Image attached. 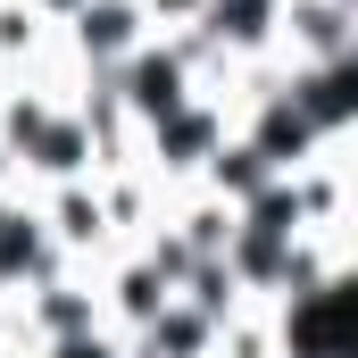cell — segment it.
I'll return each instance as SVG.
<instances>
[{"instance_id": "3", "label": "cell", "mask_w": 358, "mask_h": 358, "mask_svg": "<svg viewBox=\"0 0 358 358\" xmlns=\"http://www.w3.org/2000/svg\"><path fill=\"white\" fill-rule=\"evenodd\" d=\"M150 42V17H142V0H92L84 17L67 25V59L84 67V76H117L134 50Z\"/></svg>"}, {"instance_id": "4", "label": "cell", "mask_w": 358, "mask_h": 358, "mask_svg": "<svg viewBox=\"0 0 358 358\" xmlns=\"http://www.w3.org/2000/svg\"><path fill=\"white\" fill-rule=\"evenodd\" d=\"M134 358H217V317L192 308V300H167L142 334H125Z\"/></svg>"}, {"instance_id": "2", "label": "cell", "mask_w": 358, "mask_h": 358, "mask_svg": "<svg viewBox=\"0 0 358 358\" xmlns=\"http://www.w3.org/2000/svg\"><path fill=\"white\" fill-rule=\"evenodd\" d=\"M350 50H358L350 0H283V34H275L283 67H325V59H350Z\"/></svg>"}, {"instance_id": "1", "label": "cell", "mask_w": 358, "mask_h": 358, "mask_svg": "<svg viewBox=\"0 0 358 358\" xmlns=\"http://www.w3.org/2000/svg\"><path fill=\"white\" fill-rule=\"evenodd\" d=\"M275 334H283V358H358V259L275 300Z\"/></svg>"}, {"instance_id": "6", "label": "cell", "mask_w": 358, "mask_h": 358, "mask_svg": "<svg viewBox=\"0 0 358 358\" xmlns=\"http://www.w3.org/2000/svg\"><path fill=\"white\" fill-rule=\"evenodd\" d=\"M142 17H150V34H200L208 0H142Z\"/></svg>"}, {"instance_id": "7", "label": "cell", "mask_w": 358, "mask_h": 358, "mask_svg": "<svg viewBox=\"0 0 358 358\" xmlns=\"http://www.w3.org/2000/svg\"><path fill=\"white\" fill-rule=\"evenodd\" d=\"M25 8H42V17H50V25H59V34H67V25H76V17H84L92 0H25Z\"/></svg>"}, {"instance_id": "5", "label": "cell", "mask_w": 358, "mask_h": 358, "mask_svg": "<svg viewBox=\"0 0 358 358\" xmlns=\"http://www.w3.org/2000/svg\"><path fill=\"white\" fill-rule=\"evenodd\" d=\"M34 358H134L117 325H92V334H67V342H34Z\"/></svg>"}]
</instances>
